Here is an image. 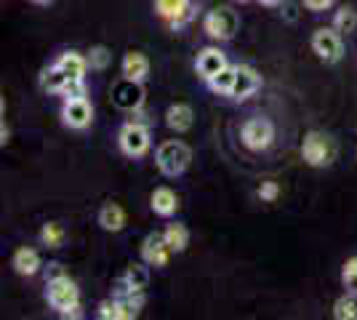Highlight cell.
Here are the masks:
<instances>
[{"label":"cell","mask_w":357,"mask_h":320,"mask_svg":"<svg viewBox=\"0 0 357 320\" xmlns=\"http://www.w3.org/2000/svg\"><path fill=\"white\" fill-rule=\"evenodd\" d=\"M45 302L56 310L61 318H80V289L70 275H61L56 280H45Z\"/></svg>","instance_id":"cell-1"},{"label":"cell","mask_w":357,"mask_h":320,"mask_svg":"<svg viewBox=\"0 0 357 320\" xmlns=\"http://www.w3.org/2000/svg\"><path fill=\"white\" fill-rule=\"evenodd\" d=\"M190 163H192V150L181 139H168V142H163L158 147V153H155V166L168 179L181 176L190 168Z\"/></svg>","instance_id":"cell-2"},{"label":"cell","mask_w":357,"mask_h":320,"mask_svg":"<svg viewBox=\"0 0 357 320\" xmlns=\"http://www.w3.org/2000/svg\"><path fill=\"white\" fill-rule=\"evenodd\" d=\"M336 155H339L336 142H333V137L323 134V131H310V134L304 137V142H301V158H304L307 166H312V168L333 166Z\"/></svg>","instance_id":"cell-3"},{"label":"cell","mask_w":357,"mask_h":320,"mask_svg":"<svg viewBox=\"0 0 357 320\" xmlns=\"http://www.w3.org/2000/svg\"><path fill=\"white\" fill-rule=\"evenodd\" d=\"M238 30H240V16L229 6H216V8H211L208 14L203 16V32L208 35L211 40H216V43L232 40L238 35Z\"/></svg>","instance_id":"cell-4"},{"label":"cell","mask_w":357,"mask_h":320,"mask_svg":"<svg viewBox=\"0 0 357 320\" xmlns=\"http://www.w3.org/2000/svg\"><path fill=\"white\" fill-rule=\"evenodd\" d=\"M118 147L126 158H144L152 147V131H149L147 123H123L118 131Z\"/></svg>","instance_id":"cell-5"},{"label":"cell","mask_w":357,"mask_h":320,"mask_svg":"<svg viewBox=\"0 0 357 320\" xmlns=\"http://www.w3.org/2000/svg\"><path fill=\"white\" fill-rule=\"evenodd\" d=\"M240 142L251 153H264V150L272 147V142H275V125L264 115H253V118H248V121L243 123Z\"/></svg>","instance_id":"cell-6"},{"label":"cell","mask_w":357,"mask_h":320,"mask_svg":"<svg viewBox=\"0 0 357 320\" xmlns=\"http://www.w3.org/2000/svg\"><path fill=\"white\" fill-rule=\"evenodd\" d=\"M147 102V91H144V83L131 80V77H120L118 83L112 86V105L123 109V112H136V109H144Z\"/></svg>","instance_id":"cell-7"},{"label":"cell","mask_w":357,"mask_h":320,"mask_svg":"<svg viewBox=\"0 0 357 320\" xmlns=\"http://www.w3.org/2000/svg\"><path fill=\"white\" fill-rule=\"evenodd\" d=\"M344 35L339 30H333V27H317L312 32V51L317 54V59L326 61V64H336V61H342L344 56Z\"/></svg>","instance_id":"cell-8"},{"label":"cell","mask_w":357,"mask_h":320,"mask_svg":"<svg viewBox=\"0 0 357 320\" xmlns=\"http://www.w3.org/2000/svg\"><path fill=\"white\" fill-rule=\"evenodd\" d=\"M155 14L171 30H181L195 19V3L192 0H155Z\"/></svg>","instance_id":"cell-9"},{"label":"cell","mask_w":357,"mask_h":320,"mask_svg":"<svg viewBox=\"0 0 357 320\" xmlns=\"http://www.w3.org/2000/svg\"><path fill=\"white\" fill-rule=\"evenodd\" d=\"M61 123L73 131H86L93 123V105L89 102V96L64 99L61 102Z\"/></svg>","instance_id":"cell-10"},{"label":"cell","mask_w":357,"mask_h":320,"mask_svg":"<svg viewBox=\"0 0 357 320\" xmlns=\"http://www.w3.org/2000/svg\"><path fill=\"white\" fill-rule=\"evenodd\" d=\"M171 245L165 241L163 232H149L142 243V259L147 261L149 267H165L168 259H171Z\"/></svg>","instance_id":"cell-11"},{"label":"cell","mask_w":357,"mask_h":320,"mask_svg":"<svg viewBox=\"0 0 357 320\" xmlns=\"http://www.w3.org/2000/svg\"><path fill=\"white\" fill-rule=\"evenodd\" d=\"M149 286V264L144 259L134 261L126 267V273L118 283V296L123 294H144V289Z\"/></svg>","instance_id":"cell-12"},{"label":"cell","mask_w":357,"mask_h":320,"mask_svg":"<svg viewBox=\"0 0 357 320\" xmlns=\"http://www.w3.org/2000/svg\"><path fill=\"white\" fill-rule=\"evenodd\" d=\"M259 89H261V75H259V70L251 67V64H238V77H235V86H232L229 99L243 102V99L253 96Z\"/></svg>","instance_id":"cell-13"},{"label":"cell","mask_w":357,"mask_h":320,"mask_svg":"<svg viewBox=\"0 0 357 320\" xmlns=\"http://www.w3.org/2000/svg\"><path fill=\"white\" fill-rule=\"evenodd\" d=\"M227 64H229V61H227L222 48L208 46V48H200V54H197V59H195V70H197V75L208 83L211 77L219 75Z\"/></svg>","instance_id":"cell-14"},{"label":"cell","mask_w":357,"mask_h":320,"mask_svg":"<svg viewBox=\"0 0 357 320\" xmlns=\"http://www.w3.org/2000/svg\"><path fill=\"white\" fill-rule=\"evenodd\" d=\"M11 267H14L22 277H32V275H38L43 270V259H40V254H38L35 248L22 245V248H16L14 257H11Z\"/></svg>","instance_id":"cell-15"},{"label":"cell","mask_w":357,"mask_h":320,"mask_svg":"<svg viewBox=\"0 0 357 320\" xmlns=\"http://www.w3.org/2000/svg\"><path fill=\"white\" fill-rule=\"evenodd\" d=\"M149 208L163 219H171L178 211V195L171 187H155L149 195Z\"/></svg>","instance_id":"cell-16"},{"label":"cell","mask_w":357,"mask_h":320,"mask_svg":"<svg viewBox=\"0 0 357 320\" xmlns=\"http://www.w3.org/2000/svg\"><path fill=\"white\" fill-rule=\"evenodd\" d=\"M96 222H99V227L105 229V232H123L126 224H128V219H126V211H123V206L120 203H105L99 213H96Z\"/></svg>","instance_id":"cell-17"},{"label":"cell","mask_w":357,"mask_h":320,"mask_svg":"<svg viewBox=\"0 0 357 320\" xmlns=\"http://www.w3.org/2000/svg\"><path fill=\"white\" fill-rule=\"evenodd\" d=\"M192 123H195V112L187 102H176V105H171L165 109V125H168L171 131H176V134L190 131Z\"/></svg>","instance_id":"cell-18"},{"label":"cell","mask_w":357,"mask_h":320,"mask_svg":"<svg viewBox=\"0 0 357 320\" xmlns=\"http://www.w3.org/2000/svg\"><path fill=\"white\" fill-rule=\"evenodd\" d=\"M120 73H123V77H131V80L144 83L149 75V59L142 51H126V56L120 61Z\"/></svg>","instance_id":"cell-19"},{"label":"cell","mask_w":357,"mask_h":320,"mask_svg":"<svg viewBox=\"0 0 357 320\" xmlns=\"http://www.w3.org/2000/svg\"><path fill=\"white\" fill-rule=\"evenodd\" d=\"M59 70H64L73 80H86V73H89V56L80 54V51H64L59 59L54 61Z\"/></svg>","instance_id":"cell-20"},{"label":"cell","mask_w":357,"mask_h":320,"mask_svg":"<svg viewBox=\"0 0 357 320\" xmlns=\"http://www.w3.org/2000/svg\"><path fill=\"white\" fill-rule=\"evenodd\" d=\"M70 80H73V77L54 64V67H48L43 75H40V89H43L45 93H56V96H61L64 89L70 86Z\"/></svg>","instance_id":"cell-21"},{"label":"cell","mask_w":357,"mask_h":320,"mask_svg":"<svg viewBox=\"0 0 357 320\" xmlns=\"http://www.w3.org/2000/svg\"><path fill=\"white\" fill-rule=\"evenodd\" d=\"M235 77H238V64H227L219 75H213L208 80V89L219 96H229L232 86H235Z\"/></svg>","instance_id":"cell-22"},{"label":"cell","mask_w":357,"mask_h":320,"mask_svg":"<svg viewBox=\"0 0 357 320\" xmlns=\"http://www.w3.org/2000/svg\"><path fill=\"white\" fill-rule=\"evenodd\" d=\"M165 241L171 245V251L174 254H184L187 251V245H190V229L184 227V224H178V222H171L168 227L163 229Z\"/></svg>","instance_id":"cell-23"},{"label":"cell","mask_w":357,"mask_h":320,"mask_svg":"<svg viewBox=\"0 0 357 320\" xmlns=\"http://www.w3.org/2000/svg\"><path fill=\"white\" fill-rule=\"evenodd\" d=\"M64 241H67V229L61 227L59 222H48L40 227V243L45 248H61Z\"/></svg>","instance_id":"cell-24"},{"label":"cell","mask_w":357,"mask_h":320,"mask_svg":"<svg viewBox=\"0 0 357 320\" xmlns=\"http://www.w3.org/2000/svg\"><path fill=\"white\" fill-rule=\"evenodd\" d=\"M333 318L336 320H357V294H344L333 302Z\"/></svg>","instance_id":"cell-25"},{"label":"cell","mask_w":357,"mask_h":320,"mask_svg":"<svg viewBox=\"0 0 357 320\" xmlns=\"http://www.w3.org/2000/svg\"><path fill=\"white\" fill-rule=\"evenodd\" d=\"M333 30H339L342 35H349V32L357 30V11L355 8H349V6H344L339 8L336 14H333V24H331Z\"/></svg>","instance_id":"cell-26"},{"label":"cell","mask_w":357,"mask_h":320,"mask_svg":"<svg viewBox=\"0 0 357 320\" xmlns=\"http://www.w3.org/2000/svg\"><path fill=\"white\" fill-rule=\"evenodd\" d=\"M86 56H89V67L96 70V73H105L107 67L112 64V51L107 46H91L86 51Z\"/></svg>","instance_id":"cell-27"},{"label":"cell","mask_w":357,"mask_h":320,"mask_svg":"<svg viewBox=\"0 0 357 320\" xmlns=\"http://www.w3.org/2000/svg\"><path fill=\"white\" fill-rule=\"evenodd\" d=\"M342 286L349 294H357V257H349L342 267Z\"/></svg>","instance_id":"cell-28"},{"label":"cell","mask_w":357,"mask_h":320,"mask_svg":"<svg viewBox=\"0 0 357 320\" xmlns=\"http://www.w3.org/2000/svg\"><path fill=\"white\" fill-rule=\"evenodd\" d=\"M256 195H259V200H261V203H275V200L280 198V184L275 182V179H267V182L259 184Z\"/></svg>","instance_id":"cell-29"},{"label":"cell","mask_w":357,"mask_h":320,"mask_svg":"<svg viewBox=\"0 0 357 320\" xmlns=\"http://www.w3.org/2000/svg\"><path fill=\"white\" fill-rule=\"evenodd\" d=\"M96 315L102 320H120V302L118 296L115 299H105L102 305H99V310H96Z\"/></svg>","instance_id":"cell-30"},{"label":"cell","mask_w":357,"mask_h":320,"mask_svg":"<svg viewBox=\"0 0 357 320\" xmlns=\"http://www.w3.org/2000/svg\"><path fill=\"white\" fill-rule=\"evenodd\" d=\"M304 3V8H310L314 14H320V11H328L331 6H333V0H301Z\"/></svg>","instance_id":"cell-31"},{"label":"cell","mask_w":357,"mask_h":320,"mask_svg":"<svg viewBox=\"0 0 357 320\" xmlns=\"http://www.w3.org/2000/svg\"><path fill=\"white\" fill-rule=\"evenodd\" d=\"M43 273H45V280H56V277H61V275H67L59 261H51L48 267H43Z\"/></svg>","instance_id":"cell-32"},{"label":"cell","mask_w":357,"mask_h":320,"mask_svg":"<svg viewBox=\"0 0 357 320\" xmlns=\"http://www.w3.org/2000/svg\"><path fill=\"white\" fill-rule=\"evenodd\" d=\"M283 16H285V22H296V6H294V3H285Z\"/></svg>","instance_id":"cell-33"},{"label":"cell","mask_w":357,"mask_h":320,"mask_svg":"<svg viewBox=\"0 0 357 320\" xmlns=\"http://www.w3.org/2000/svg\"><path fill=\"white\" fill-rule=\"evenodd\" d=\"M6 142H8V125H6V118H3V123H0V144L6 147Z\"/></svg>","instance_id":"cell-34"},{"label":"cell","mask_w":357,"mask_h":320,"mask_svg":"<svg viewBox=\"0 0 357 320\" xmlns=\"http://www.w3.org/2000/svg\"><path fill=\"white\" fill-rule=\"evenodd\" d=\"M259 3H261V6H280L283 0H259Z\"/></svg>","instance_id":"cell-35"},{"label":"cell","mask_w":357,"mask_h":320,"mask_svg":"<svg viewBox=\"0 0 357 320\" xmlns=\"http://www.w3.org/2000/svg\"><path fill=\"white\" fill-rule=\"evenodd\" d=\"M32 3H38V6H48V3H54V0H32Z\"/></svg>","instance_id":"cell-36"},{"label":"cell","mask_w":357,"mask_h":320,"mask_svg":"<svg viewBox=\"0 0 357 320\" xmlns=\"http://www.w3.org/2000/svg\"><path fill=\"white\" fill-rule=\"evenodd\" d=\"M235 3H248V0H235Z\"/></svg>","instance_id":"cell-37"}]
</instances>
